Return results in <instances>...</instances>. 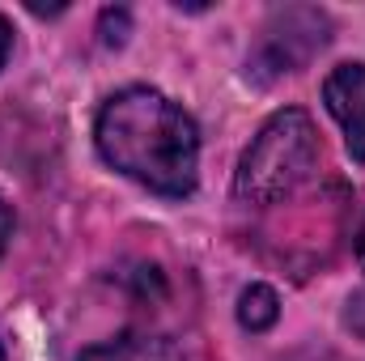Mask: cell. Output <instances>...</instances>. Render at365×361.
Masks as SVG:
<instances>
[{"instance_id": "cell-1", "label": "cell", "mask_w": 365, "mask_h": 361, "mask_svg": "<svg viewBox=\"0 0 365 361\" xmlns=\"http://www.w3.org/2000/svg\"><path fill=\"white\" fill-rule=\"evenodd\" d=\"M93 141L110 171L128 175L158 195L182 200L195 191L200 128L166 93L149 86H128L110 93L93 119Z\"/></svg>"}, {"instance_id": "cell-2", "label": "cell", "mask_w": 365, "mask_h": 361, "mask_svg": "<svg viewBox=\"0 0 365 361\" xmlns=\"http://www.w3.org/2000/svg\"><path fill=\"white\" fill-rule=\"evenodd\" d=\"M319 166V132L306 111L284 106L259 128V136L242 149L234 195L242 204L268 208L276 200L293 195Z\"/></svg>"}, {"instance_id": "cell-3", "label": "cell", "mask_w": 365, "mask_h": 361, "mask_svg": "<svg viewBox=\"0 0 365 361\" xmlns=\"http://www.w3.org/2000/svg\"><path fill=\"white\" fill-rule=\"evenodd\" d=\"M323 102L344 128V149L365 166V64H340L323 81Z\"/></svg>"}, {"instance_id": "cell-4", "label": "cell", "mask_w": 365, "mask_h": 361, "mask_svg": "<svg viewBox=\"0 0 365 361\" xmlns=\"http://www.w3.org/2000/svg\"><path fill=\"white\" fill-rule=\"evenodd\" d=\"M77 361H182V353L158 332H119L86 349Z\"/></svg>"}, {"instance_id": "cell-5", "label": "cell", "mask_w": 365, "mask_h": 361, "mask_svg": "<svg viewBox=\"0 0 365 361\" xmlns=\"http://www.w3.org/2000/svg\"><path fill=\"white\" fill-rule=\"evenodd\" d=\"M276 319H280V298L272 285H247L238 298V323L247 332H268Z\"/></svg>"}, {"instance_id": "cell-6", "label": "cell", "mask_w": 365, "mask_h": 361, "mask_svg": "<svg viewBox=\"0 0 365 361\" xmlns=\"http://www.w3.org/2000/svg\"><path fill=\"white\" fill-rule=\"evenodd\" d=\"M9 238H13V208H9V204H4V195H0V260H4Z\"/></svg>"}, {"instance_id": "cell-7", "label": "cell", "mask_w": 365, "mask_h": 361, "mask_svg": "<svg viewBox=\"0 0 365 361\" xmlns=\"http://www.w3.org/2000/svg\"><path fill=\"white\" fill-rule=\"evenodd\" d=\"M9 51H13V26H9V17L0 13V68H4V60H9Z\"/></svg>"}, {"instance_id": "cell-8", "label": "cell", "mask_w": 365, "mask_h": 361, "mask_svg": "<svg viewBox=\"0 0 365 361\" xmlns=\"http://www.w3.org/2000/svg\"><path fill=\"white\" fill-rule=\"evenodd\" d=\"M357 260H361V268H365V225H361V234H357Z\"/></svg>"}, {"instance_id": "cell-9", "label": "cell", "mask_w": 365, "mask_h": 361, "mask_svg": "<svg viewBox=\"0 0 365 361\" xmlns=\"http://www.w3.org/2000/svg\"><path fill=\"white\" fill-rule=\"evenodd\" d=\"M0 361H4V353H0Z\"/></svg>"}]
</instances>
